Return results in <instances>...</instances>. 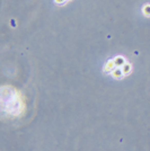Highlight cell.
Returning a JSON list of instances; mask_svg holds the SVG:
<instances>
[{
  "label": "cell",
  "mask_w": 150,
  "mask_h": 151,
  "mask_svg": "<svg viewBox=\"0 0 150 151\" xmlns=\"http://www.w3.org/2000/svg\"><path fill=\"white\" fill-rule=\"evenodd\" d=\"M130 70H131V66H130V64H124V66H123V70H122L123 73H125V75H126V73H128Z\"/></svg>",
  "instance_id": "3957f363"
},
{
  "label": "cell",
  "mask_w": 150,
  "mask_h": 151,
  "mask_svg": "<svg viewBox=\"0 0 150 151\" xmlns=\"http://www.w3.org/2000/svg\"><path fill=\"white\" fill-rule=\"evenodd\" d=\"M122 72H123V71H121L120 69H117V70H114V71H113V76L115 77V78H121V77H122V75H121V73H122Z\"/></svg>",
  "instance_id": "7a4b0ae2"
},
{
  "label": "cell",
  "mask_w": 150,
  "mask_h": 151,
  "mask_svg": "<svg viewBox=\"0 0 150 151\" xmlns=\"http://www.w3.org/2000/svg\"><path fill=\"white\" fill-rule=\"evenodd\" d=\"M114 67H115V64H114V62H113V61H110V62H108V63L106 64V66H105L104 70H105V71H111V70L113 69Z\"/></svg>",
  "instance_id": "6da1fadb"
}]
</instances>
